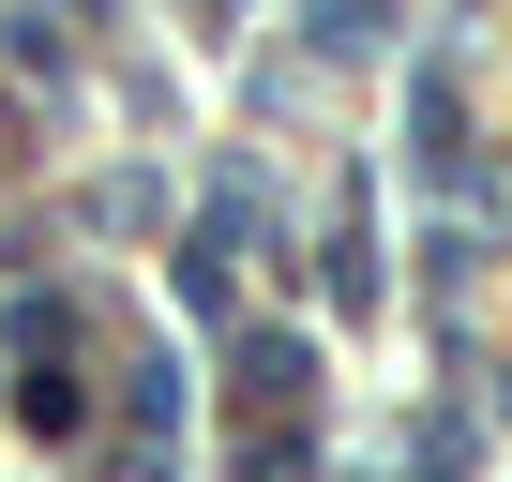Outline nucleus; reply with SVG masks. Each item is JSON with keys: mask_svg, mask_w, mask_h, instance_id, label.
Returning a JSON list of instances; mask_svg holds the SVG:
<instances>
[{"mask_svg": "<svg viewBox=\"0 0 512 482\" xmlns=\"http://www.w3.org/2000/svg\"><path fill=\"white\" fill-rule=\"evenodd\" d=\"M16 362H31V377H16V407H31L46 437H91V392L61 377V362H76V302H61V287H31V302H16Z\"/></svg>", "mask_w": 512, "mask_h": 482, "instance_id": "1", "label": "nucleus"}]
</instances>
